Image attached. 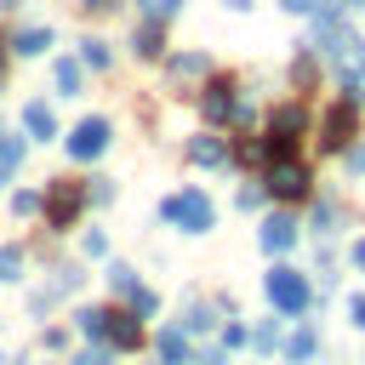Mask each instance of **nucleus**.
Wrapping results in <instances>:
<instances>
[{
    "instance_id": "f257e3e1",
    "label": "nucleus",
    "mask_w": 365,
    "mask_h": 365,
    "mask_svg": "<svg viewBox=\"0 0 365 365\" xmlns=\"http://www.w3.org/2000/svg\"><path fill=\"white\" fill-rule=\"evenodd\" d=\"M160 217H165L171 228H182V234H211V228H217V205H211L205 188H177V194H165Z\"/></svg>"
},
{
    "instance_id": "f03ea898",
    "label": "nucleus",
    "mask_w": 365,
    "mask_h": 365,
    "mask_svg": "<svg viewBox=\"0 0 365 365\" xmlns=\"http://www.w3.org/2000/svg\"><path fill=\"white\" fill-rule=\"evenodd\" d=\"M359 103H365V91H359V86H342V97L319 114V143H325V148H348V143H354Z\"/></svg>"
},
{
    "instance_id": "7ed1b4c3",
    "label": "nucleus",
    "mask_w": 365,
    "mask_h": 365,
    "mask_svg": "<svg viewBox=\"0 0 365 365\" xmlns=\"http://www.w3.org/2000/svg\"><path fill=\"white\" fill-rule=\"evenodd\" d=\"M40 205H46V228H74V222H80V211L91 205V194H86V182L57 177V182H46Z\"/></svg>"
},
{
    "instance_id": "20e7f679",
    "label": "nucleus",
    "mask_w": 365,
    "mask_h": 365,
    "mask_svg": "<svg viewBox=\"0 0 365 365\" xmlns=\"http://www.w3.org/2000/svg\"><path fill=\"white\" fill-rule=\"evenodd\" d=\"M262 297L279 308V314H302L308 308V274H297V268H285V262H274L268 274H262Z\"/></svg>"
},
{
    "instance_id": "39448f33",
    "label": "nucleus",
    "mask_w": 365,
    "mask_h": 365,
    "mask_svg": "<svg viewBox=\"0 0 365 365\" xmlns=\"http://www.w3.org/2000/svg\"><path fill=\"white\" fill-rule=\"evenodd\" d=\"M308 182H314V171H308L302 160H274L268 177H262V194H274V200H302Z\"/></svg>"
},
{
    "instance_id": "423d86ee",
    "label": "nucleus",
    "mask_w": 365,
    "mask_h": 365,
    "mask_svg": "<svg viewBox=\"0 0 365 365\" xmlns=\"http://www.w3.org/2000/svg\"><path fill=\"white\" fill-rule=\"evenodd\" d=\"M108 137H114V125H108L103 114H86V120L74 125V137H68V154H74V160H97V154L108 148Z\"/></svg>"
},
{
    "instance_id": "0eeeda50",
    "label": "nucleus",
    "mask_w": 365,
    "mask_h": 365,
    "mask_svg": "<svg viewBox=\"0 0 365 365\" xmlns=\"http://www.w3.org/2000/svg\"><path fill=\"white\" fill-rule=\"evenodd\" d=\"M80 279H86L80 268H51V279H46L40 291H29V314H46V308H57L68 291H80Z\"/></svg>"
},
{
    "instance_id": "6e6552de",
    "label": "nucleus",
    "mask_w": 365,
    "mask_h": 365,
    "mask_svg": "<svg viewBox=\"0 0 365 365\" xmlns=\"http://www.w3.org/2000/svg\"><path fill=\"white\" fill-rule=\"evenodd\" d=\"M200 108H205V120H211V125L240 120V97H234V86H228V80H211V86H205V97H200Z\"/></svg>"
},
{
    "instance_id": "1a4fd4ad",
    "label": "nucleus",
    "mask_w": 365,
    "mask_h": 365,
    "mask_svg": "<svg viewBox=\"0 0 365 365\" xmlns=\"http://www.w3.org/2000/svg\"><path fill=\"white\" fill-rule=\"evenodd\" d=\"M257 245H262L268 257H285V251L297 245V222H291L285 211H274V217H262V234H257Z\"/></svg>"
},
{
    "instance_id": "9d476101",
    "label": "nucleus",
    "mask_w": 365,
    "mask_h": 365,
    "mask_svg": "<svg viewBox=\"0 0 365 365\" xmlns=\"http://www.w3.org/2000/svg\"><path fill=\"white\" fill-rule=\"evenodd\" d=\"M108 348H120V354H131V348H143V319L125 308H108Z\"/></svg>"
},
{
    "instance_id": "9b49d317",
    "label": "nucleus",
    "mask_w": 365,
    "mask_h": 365,
    "mask_svg": "<svg viewBox=\"0 0 365 365\" xmlns=\"http://www.w3.org/2000/svg\"><path fill=\"white\" fill-rule=\"evenodd\" d=\"M23 131H29L34 143H51V137H57V114H51L46 97H29V103H23Z\"/></svg>"
},
{
    "instance_id": "f8f14e48",
    "label": "nucleus",
    "mask_w": 365,
    "mask_h": 365,
    "mask_svg": "<svg viewBox=\"0 0 365 365\" xmlns=\"http://www.w3.org/2000/svg\"><path fill=\"white\" fill-rule=\"evenodd\" d=\"M302 131H308V108H302V103H279V108L268 114V137H291V143H297Z\"/></svg>"
},
{
    "instance_id": "ddd939ff",
    "label": "nucleus",
    "mask_w": 365,
    "mask_h": 365,
    "mask_svg": "<svg viewBox=\"0 0 365 365\" xmlns=\"http://www.w3.org/2000/svg\"><path fill=\"white\" fill-rule=\"evenodd\" d=\"M188 160H194V165H228L234 154H228V143H222V137L200 131V137H188Z\"/></svg>"
},
{
    "instance_id": "4468645a",
    "label": "nucleus",
    "mask_w": 365,
    "mask_h": 365,
    "mask_svg": "<svg viewBox=\"0 0 365 365\" xmlns=\"http://www.w3.org/2000/svg\"><path fill=\"white\" fill-rule=\"evenodd\" d=\"M154 348H160V365H188V359H194V354H188V331H177V325H165Z\"/></svg>"
},
{
    "instance_id": "2eb2a0df",
    "label": "nucleus",
    "mask_w": 365,
    "mask_h": 365,
    "mask_svg": "<svg viewBox=\"0 0 365 365\" xmlns=\"http://www.w3.org/2000/svg\"><path fill=\"white\" fill-rule=\"evenodd\" d=\"M51 80H57V97H80V86H86L80 63H68V57H57V63H51Z\"/></svg>"
},
{
    "instance_id": "dca6fc26",
    "label": "nucleus",
    "mask_w": 365,
    "mask_h": 365,
    "mask_svg": "<svg viewBox=\"0 0 365 365\" xmlns=\"http://www.w3.org/2000/svg\"><path fill=\"white\" fill-rule=\"evenodd\" d=\"M314 348H319L314 325H297V331H291V342H285V359H291V365H308V359H314Z\"/></svg>"
},
{
    "instance_id": "f3484780",
    "label": "nucleus",
    "mask_w": 365,
    "mask_h": 365,
    "mask_svg": "<svg viewBox=\"0 0 365 365\" xmlns=\"http://www.w3.org/2000/svg\"><path fill=\"white\" fill-rule=\"evenodd\" d=\"M46 46H51V29H40V23L17 29V40H11V51H23V57H40Z\"/></svg>"
},
{
    "instance_id": "a211bd4d",
    "label": "nucleus",
    "mask_w": 365,
    "mask_h": 365,
    "mask_svg": "<svg viewBox=\"0 0 365 365\" xmlns=\"http://www.w3.org/2000/svg\"><path fill=\"white\" fill-rule=\"evenodd\" d=\"M74 325H80V336H91V342H108V308H80Z\"/></svg>"
},
{
    "instance_id": "6ab92c4d",
    "label": "nucleus",
    "mask_w": 365,
    "mask_h": 365,
    "mask_svg": "<svg viewBox=\"0 0 365 365\" xmlns=\"http://www.w3.org/2000/svg\"><path fill=\"white\" fill-rule=\"evenodd\" d=\"M17 165H23V137L0 131V182H11V177H17Z\"/></svg>"
},
{
    "instance_id": "aec40b11",
    "label": "nucleus",
    "mask_w": 365,
    "mask_h": 365,
    "mask_svg": "<svg viewBox=\"0 0 365 365\" xmlns=\"http://www.w3.org/2000/svg\"><path fill=\"white\" fill-rule=\"evenodd\" d=\"M160 46H165V40H160V23L148 17V23L131 34V51H137V57H160Z\"/></svg>"
},
{
    "instance_id": "412c9836",
    "label": "nucleus",
    "mask_w": 365,
    "mask_h": 365,
    "mask_svg": "<svg viewBox=\"0 0 365 365\" xmlns=\"http://www.w3.org/2000/svg\"><path fill=\"white\" fill-rule=\"evenodd\" d=\"M125 302H131V314H143V319H154V314H160V297H154L148 285H131V291H125Z\"/></svg>"
},
{
    "instance_id": "4be33fe9",
    "label": "nucleus",
    "mask_w": 365,
    "mask_h": 365,
    "mask_svg": "<svg viewBox=\"0 0 365 365\" xmlns=\"http://www.w3.org/2000/svg\"><path fill=\"white\" fill-rule=\"evenodd\" d=\"M80 63H86V68H108V46H103L97 34H86V40H80Z\"/></svg>"
},
{
    "instance_id": "5701e85b",
    "label": "nucleus",
    "mask_w": 365,
    "mask_h": 365,
    "mask_svg": "<svg viewBox=\"0 0 365 365\" xmlns=\"http://www.w3.org/2000/svg\"><path fill=\"white\" fill-rule=\"evenodd\" d=\"M211 325H217L211 302H188V314H182V331H211Z\"/></svg>"
},
{
    "instance_id": "b1692460",
    "label": "nucleus",
    "mask_w": 365,
    "mask_h": 365,
    "mask_svg": "<svg viewBox=\"0 0 365 365\" xmlns=\"http://www.w3.org/2000/svg\"><path fill=\"white\" fill-rule=\"evenodd\" d=\"M0 279H23V245H0Z\"/></svg>"
},
{
    "instance_id": "393cba45",
    "label": "nucleus",
    "mask_w": 365,
    "mask_h": 365,
    "mask_svg": "<svg viewBox=\"0 0 365 365\" xmlns=\"http://www.w3.org/2000/svg\"><path fill=\"white\" fill-rule=\"evenodd\" d=\"M137 11H143V17H154V23H165V17H177V11H182V0H137Z\"/></svg>"
},
{
    "instance_id": "a878e982",
    "label": "nucleus",
    "mask_w": 365,
    "mask_h": 365,
    "mask_svg": "<svg viewBox=\"0 0 365 365\" xmlns=\"http://www.w3.org/2000/svg\"><path fill=\"white\" fill-rule=\"evenodd\" d=\"M336 217H342L336 200H319V205H314V228H319V234H336Z\"/></svg>"
},
{
    "instance_id": "bb28decb",
    "label": "nucleus",
    "mask_w": 365,
    "mask_h": 365,
    "mask_svg": "<svg viewBox=\"0 0 365 365\" xmlns=\"http://www.w3.org/2000/svg\"><path fill=\"white\" fill-rule=\"evenodd\" d=\"M171 74L182 80V74H205V57L200 51H182V57H171Z\"/></svg>"
},
{
    "instance_id": "cd10ccee",
    "label": "nucleus",
    "mask_w": 365,
    "mask_h": 365,
    "mask_svg": "<svg viewBox=\"0 0 365 365\" xmlns=\"http://www.w3.org/2000/svg\"><path fill=\"white\" fill-rule=\"evenodd\" d=\"M108 285H114V291L125 297V291L137 285V268H125V262H114V268H108Z\"/></svg>"
},
{
    "instance_id": "c85d7f7f",
    "label": "nucleus",
    "mask_w": 365,
    "mask_h": 365,
    "mask_svg": "<svg viewBox=\"0 0 365 365\" xmlns=\"http://www.w3.org/2000/svg\"><path fill=\"white\" fill-rule=\"evenodd\" d=\"M80 251H86V257H108V240H103L97 228H86V234H80Z\"/></svg>"
},
{
    "instance_id": "c756f323",
    "label": "nucleus",
    "mask_w": 365,
    "mask_h": 365,
    "mask_svg": "<svg viewBox=\"0 0 365 365\" xmlns=\"http://www.w3.org/2000/svg\"><path fill=\"white\" fill-rule=\"evenodd\" d=\"M251 342H257V354H274V348H279V325H257Z\"/></svg>"
},
{
    "instance_id": "7c9ffc66",
    "label": "nucleus",
    "mask_w": 365,
    "mask_h": 365,
    "mask_svg": "<svg viewBox=\"0 0 365 365\" xmlns=\"http://www.w3.org/2000/svg\"><path fill=\"white\" fill-rule=\"evenodd\" d=\"M74 365H114V348H80Z\"/></svg>"
},
{
    "instance_id": "2f4dec72",
    "label": "nucleus",
    "mask_w": 365,
    "mask_h": 365,
    "mask_svg": "<svg viewBox=\"0 0 365 365\" xmlns=\"http://www.w3.org/2000/svg\"><path fill=\"white\" fill-rule=\"evenodd\" d=\"M86 194H91L97 205H108V200H114V182H108V177H91V182H86Z\"/></svg>"
},
{
    "instance_id": "473e14b6",
    "label": "nucleus",
    "mask_w": 365,
    "mask_h": 365,
    "mask_svg": "<svg viewBox=\"0 0 365 365\" xmlns=\"http://www.w3.org/2000/svg\"><path fill=\"white\" fill-rule=\"evenodd\" d=\"M11 211H17V217H34V211H40V194H34V188H23V194L11 200Z\"/></svg>"
},
{
    "instance_id": "72a5a7b5",
    "label": "nucleus",
    "mask_w": 365,
    "mask_h": 365,
    "mask_svg": "<svg viewBox=\"0 0 365 365\" xmlns=\"http://www.w3.org/2000/svg\"><path fill=\"white\" fill-rule=\"evenodd\" d=\"M245 342H251V331H245V325H234V319H228V325H222V348H245Z\"/></svg>"
},
{
    "instance_id": "f704fd0d",
    "label": "nucleus",
    "mask_w": 365,
    "mask_h": 365,
    "mask_svg": "<svg viewBox=\"0 0 365 365\" xmlns=\"http://www.w3.org/2000/svg\"><path fill=\"white\" fill-rule=\"evenodd\" d=\"M222 359H228V348H222V342H217V348H200V354H194V359H188V365H222Z\"/></svg>"
},
{
    "instance_id": "c9c22d12",
    "label": "nucleus",
    "mask_w": 365,
    "mask_h": 365,
    "mask_svg": "<svg viewBox=\"0 0 365 365\" xmlns=\"http://www.w3.org/2000/svg\"><path fill=\"white\" fill-rule=\"evenodd\" d=\"M348 171H354V177H365V143H354V148H348Z\"/></svg>"
},
{
    "instance_id": "e433bc0d",
    "label": "nucleus",
    "mask_w": 365,
    "mask_h": 365,
    "mask_svg": "<svg viewBox=\"0 0 365 365\" xmlns=\"http://www.w3.org/2000/svg\"><path fill=\"white\" fill-rule=\"evenodd\" d=\"M348 319L365 331V291H359V297H348Z\"/></svg>"
},
{
    "instance_id": "4c0bfd02",
    "label": "nucleus",
    "mask_w": 365,
    "mask_h": 365,
    "mask_svg": "<svg viewBox=\"0 0 365 365\" xmlns=\"http://www.w3.org/2000/svg\"><path fill=\"white\" fill-rule=\"evenodd\" d=\"M80 6H86V11H114L120 0H80Z\"/></svg>"
},
{
    "instance_id": "58836bf2",
    "label": "nucleus",
    "mask_w": 365,
    "mask_h": 365,
    "mask_svg": "<svg viewBox=\"0 0 365 365\" xmlns=\"http://www.w3.org/2000/svg\"><path fill=\"white\" fill-rule=\"evenodd\" d=\"M279 6H285V11H314L319 0H279Z\"/></svg>"
},
{
    "instance_id": "ea45409f",
    "label": "nucleus",
    "mask_w": 365,
    "mask_h": 365,
    "mask_svg": "<svg viewBox=\"0 0 365 365\" xmlns=\"http://www.w3.org/2000/svg\"><path fill=\"white\" fill-rule=\"evenodd\" d=\"M354 268H365V234L354 240Z\"/></svg>"
},
{
    "instance_id": "a19ab883",
    "label": "nucleus",
    "mask_w": 365,
    "mask_h": 365,
    "mask_svg": "<svg viewBox=\"0 0 365 365\" xmlns=\"http://www.w3.org/2000/svg\"><path fill=\"white\" fill-rule=\"evenodd\" d=\"M222 6H228V11H251V0H222Z\"/></svg>"
},
{
    "instance_id": "79ce46f5",
    "label": "nucleus",
    "mask_w": 365,
    "mask_h": 365,
    "mask_svg": "<svg viewBox=\"0 0 365 365\" xmlns=\"http://www.w3.org/2000/svg\"><path fill=\"white\" fill-rule=\"evenodd\" d=\"M0 6H23V0H0Z\"/></svg>"
},
{
    "instance_id": "37998d69",
    "label": "nucleus",
    "mask_w": 365,
    "mask_h": 365,
    "mask_svg": "<svg viewBox=\"0 0 365 365\" xmlns=\"http://www.w3.org/2000/svg\"><path fill=\"white\" fill-rule=\"evenodd\" d=\"M0 63H6V51H0Z\"/></svg>"
}]
</instances>
